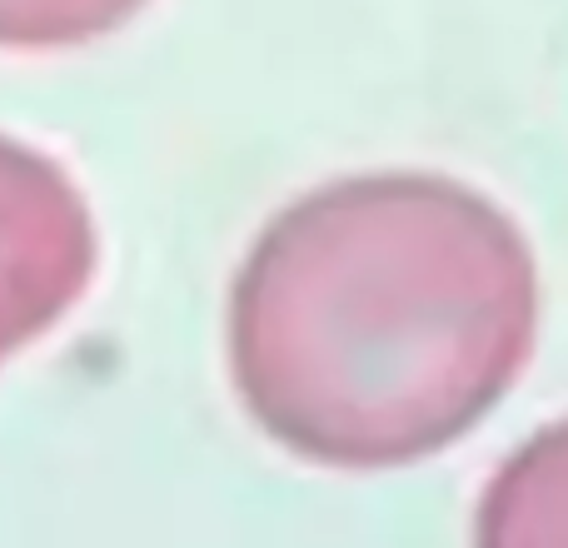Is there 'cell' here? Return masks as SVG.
Listing matches in <instances>:
<instances>
[{
    "label": "cell",
    "mask_w": 568,
    "mask_h": 548,
    "mask_svg": "<svg viewBox=\"0 0 568 548\" xmlns=\"http://www.w3.org/2000/svg\"><path fill=\"white\" fill-rule=\"evenodd\" d=\"M539 265L504 205L434 170L304 190L230 284V379L250 419L320 469H404L514 389Z\"/></svg>",
    "instance_id": "6da1fadb"
},
{
    "label": "cell",
    "mask_w": 568,
    "mask_h": 548,
    "mask_svg": "<svg viewBox=\"0 0 568 548\" xmlns=\"http://www.w3.org/2000/svg\"><path fill=\"white\" fill-rule=\"evenodd\" d=\"M95 260L80 185L36 145L0 135V364L75 309Z\"/></svg>",
    "instance_id": "7a4b0ae2"
},
{
    "label": "cell",
    "mask_w": 568,
    "mask_h": 548,
    "mask_svg": "<svg viewBox=\"0 0 568 548\" xmlns=\"http://www.w3.org/2000/svg\"><path fill=\"white\" fill-rule=\"evenodd\" d=\"M474 548H568V419L504 459L484 489Z\"/></svg>",
    "instance_id": "3957f363"
},
{
    "label": "cell",
    "mask_w": 568,
    "mask_h": 548,
    "mask_svg": "<svg viewBox=\"0 0 568 548\" xmlns=\"http://www.w3.org/2000/svg\"><path fill=\"white\" fill-rule=\"evenodd\" d=\"M150 0H0V50H70L145 10Z\"/></svg>",
    "instance_id": "277c9868"
}]
</instances>
